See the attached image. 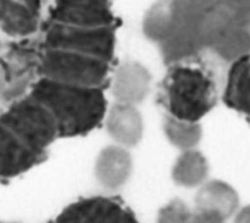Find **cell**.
<instances>
[{
  "label": "cell",
  "mask_w": 250,
  "mask_h": 223,
  "mask_svg": "<svg viewBox=\"0 0 250 223\" xmlns=\"http://www.w3.org/2000/svg\"><path fill=\"white\" fill-rule=\"evenodd\" d=\"M157 223H224V221L196 210L191 212L184 201L173 200L160 209Z\"/></svg>",
  "instance_id": "18"
},
{
  "label": "cell",
  "mask_w": 250,
  "mask_h": 223,
  "mask_svg": "<svg viewBox=\"0 0 250 223\" xmlns=\"http://www.w3.org/2000/svg\"><path fill=\"white\" fill-rule=\"evenodd\" d=\"M104 118L107 133L119 146L133 147L142 139L143 117L135 106L116 102Z\"/></svg>",
  "instance_id": "10"
},
{
  "label": "cell",
  "mask_w": 250,
  "mask_h": 223,
  "mask_svg": "<svg viewBox=\"0 0 250 223\" xmlns=\"http://www.w3.org/2000/svg\"><path fill=\"white\" fill-rule=\"evenodd\" d=\"M221 1L222 0H170L176 28L191 31L196 35L195 30L201 19Z\"/></svg>",
  "instance_id": "15"
},
{
  "label": "cell",
  "mask_w": 250,
  "mask_h": 223,
  "mask_svg": "<svg viewBox=\"0 0 250 223\" xmlns=\"http://www.w3.org/2000/svg\"><path fill=\"white\" fill-rule=\"evenodd\" d=\"M115 24L111 0H55L39 78L104 90L110 83Z\"/></svg>",
  "instance_id": "1"
},
{
  "label": "cell",
  "mask_w": 250,
  "mask_h": 223,
  "mask_svg": "<svg viewBox=\"0 0 250 223\" xmlns=\"http://www.w3.org/2000/svg\"><path fill=\"white\" fill-rule=\"evenodd\" d=\"M163 130L168 141L183 151L193 149L202 136V129L198 122L179 119L170 114L164 118Z\"/></svg>",
  "instance_id": "17"
},
{
  "label": "cell",
  "mask_w": 250,
  "mask_h": 223,
  "mask_svg": "<svg viewBox=\"0 0 250 223\" xmlns=\"http://www.w3.org/2000/svg\"><path fill=\"white\" fill-rule=\"evenodd\" d=\"M40 11L41 0H0V30L14 38L32 34Z\"/></svg>",
  "instance_id": "8"
},
{
  "label": "cell",
  "mask_w": 250,
  "mask_h": 223,
  "mask_svg": "<svg viewBox=\"0 0 250 223\" xmlns=\"http://www.w3.org/2000/svg\"><path fill=\"white\" fill-rule=\"evenodd\" d=\"M160 100L168 114L198 122L217 102L213 77L201 67L179 63L170 66L160 87Z\"/></svg>",
  "instance_id": "4"
},
{
  "label": "cell",
  "mask_w": 250,
  "mask_h": 223,
  "mask_svg": "<svg viewBox=\"0 0 250 223\" xmlns=\"http://www.w3.org/2000/svg\"><path fill=\"white\" fill-rule=\"evenodd\" d=\"M28 91L53 112L62 138L89 133L104 119L107 112L104 89L68 87L37 78Z\"/></svg>",
  "instance_id": "3"
},
{
  "label": "cell",
  "mask_w": 250,
  "mask_h": 223,
  "mask_svg": "<svg viewBox=\"0 0 250 223\" xmlns=\"http://www.w3.org/2000/svg\"><path fill=\"white\" fill-rule=\"evenodd\" d=\"M53 112L29 91L0 111V184L42 164L61 139Z\"/></svg>",
  "instance_id": "2"
},
{
  "label": "cell",
  "mask_w": 250,
  "mask_h": 223,
  "mask_svg": "<svg viewBox=\"0 0 250 223\" xmlns=\"http://www.w3.org/2000/svg\"><path fill=\"white\" fill-rule=\"evenodd\" d=\"M223 1L240 11L250 13V0H223Z\"/></svg>",
  "instance_id": "20"
},
{
  "label": "cell",
  "mask_w": 250,
  "mask_h": 223,
  "mask_svg": "<svg viewBox=\"0 0 250 223\" xmlns=\"http://www.w3.org/2000/svg\"><path fill=\"white\" fill-rule=\"evenodd\" d=\"M223 99L228 107L250 117V55L230 64Z\"/></svg>",
  "instance_id": "12"
},
{
  "label": "cell",
  "mask_w": 250,
  "mask_h": 223,
  "mask_svg": "<svg viewBox=\"0 0 250 223\" xmlns=\"http://www.w3.org/2000/svg\"><path fill=\"white\" fill-rule=\"evenodd\" d=\"M210 50L221 60L232 64L250 55V26H236L224 35Z\"/></svg>",
  "instance_id": "16"
},
{
  "label": "cell",
  "mask_w": 250,
  "mask_h": 223,
  "mask_svg": "<svg viewBox=\"0 0 250 223\" xmlns=\"http://www.w3.org/2000/svg\"><path fill=\"white\" fill-rule=\"evenodd\" d=\"M132 172L131 155L122 146H107L97 156L94 174L99 184L108 190L120 189Z\"/></svg>",
  "instance_id": "9"
},
{
  "label": "cell",
  "mask_w": 250,
  "mask_h": 223,
  "mask_svg": "<svg viewBox=\"0 0 250 223\" xmlns=\"http://www.w3.org/2000/svg\"><path fill=\"white\" fill-rule=\"evenodd\" d=\"M236 191L228 183L212 180L201 186L195 196L196 211L226 220L238 207Z\"/></svg>",
  "instance_id": "11"
},
{
  "label": "cell",
  "mask_w": 250,
  "mask_h": 223,
  "mask_svg": "<svg viewBox=\"0 0 250 223\" xmlns=\"http://www.w3.org/2000/svg\"><path fill=\"white\" fill-rule=\"evenodd\" d=\"M208 170L207 159L200 152L187 150L177 158L172 169V178L180 186L195 187L203 183Z\"/></svg>",
  "instance_id": "13"
},
{
  "label": "cell",
  "mask_w": 250,
  "mask_h": 223,
  "mask_svg": "<svg viewBox=\"0 0 250 223\" xmlns=\"http://www.w3.org/2000/svg\"><path fill=\"white\" fill-rule=\"evenodd\" d=\"M0 223H21V222H19V221H8V220L0 219Z\"/></svg>",
  "instance_id": "21"
},
{
  "label": "cell",
  "mask_w": 250,
  "mask_h": 223,
  "mask_svg": "<svg viewBox=\"0 0 250 223\" xmlns=\"http://www.w3.org/2000/svg\"><path fill=\"white\" fill-rule=\"evenodd\" d=\"M151 75L139 62L122 63L114 71L111 81L112 95L117 103L136 106L149 92Z\"/></svg>",
  "instance_id": "7"
},
{
  "label": "cell",
  "mask_w": 250,
  "mask_h": 223,
  "mask_svg": "<svg viewBox=\"0 0 250 223\" xmlns=\"http://www.w3.org/2000/svg\"><path fill=\"white\" fill-rule=\"evenodd\" d=\"M236 26H250V13L231 7L222 0L204 15L196 27V36L202 50H210Z\"/></svg>",
  "instance_id": "6"
},
{
  "label": "cell",
  "mask_w": 250,
  "mask_h": 223,
  "mask_svg": "<svg viewBox=\"0 0 250 223\" xmlns=\"http://www.w3.org/2000/svg\"><path fill=\"white\" fill-rule=\"evenodd\" d=\"M233 223H250V204L244 206L236 213Z\"/></svg>",
  "instance_id": "19"
},
{
  "label": "cell",
  "mask_w": 250,
  "mask_h": 223,
  "mask_svg": "<svg viewBox=\"0 0 250 223\" xmlns=\"http://www.w3.org/2000/svg\"><path fill=\"white\" fill-rule=\"evenodd\" d=\"M176 28L170 0H161L154 4L145 15L142 29L146 39L160 44Z\"/></svg>",
  "instance_id": "14"
},
{
  "label": "cell",
  "mask_w": 250,
  "mask_h": 223,
  "mask_svg": "<svg viewBox=\"0 0 250 223\" xmlns=\"http://www.w3.org/2000/svg\"><path fill=\"white\" fill-rule=\"evenodd\" d=\"M47 223H140L119 199L107 196L79 198Z\"/></svg>",
  "instance_id": "5"
}]
</instances>
